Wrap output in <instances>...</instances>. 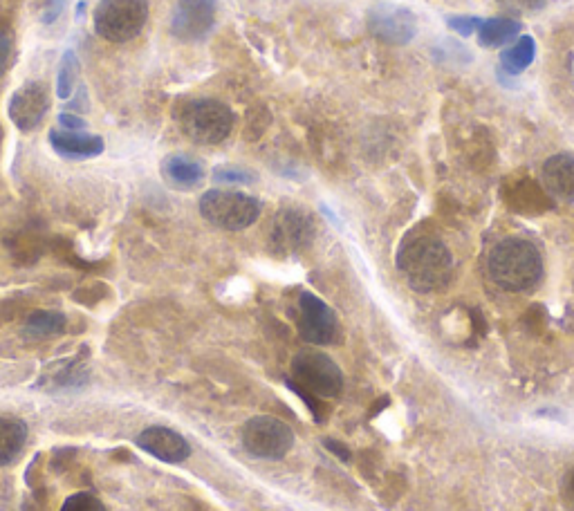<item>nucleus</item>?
Instances as JSON below:
<instances>
[{"instance_id":"obj_16","label":"nucleus","mask_w":574,"mask_h":511,"mask_svg":"<svg viewBox=\"0 0 574 511\" xmlns=\"http://www.w3.org/2000/svg\"><path fill=\"white\" fill-rule=\"evenodd\" d=\"M541 184L552 200L574 202V155L557 153L543 162Z\"/></svg>"},{"instance_id":"obj_4","label":"nucleus","mask_w":574,"mask_h":511,"mask_svg":"<svg viewBox=\"0 0 574 511\" xmlns=\"http://www.w3.org/2000/svg\"><path fill=\"white\" fill-rule=\"evenodd\" d=\"M236 115L227 104L216 99H196L184 106L180 115L182 133L200 146H216L231 135Z\"/></svg>"},{"instance_id":"obj_21","label":"nucleus","mask_w":574,"mask_h":511,"mask_svg":"<svg viewBox=\"0 0 574 511\" xmlns=\"http://www.w3.org/2000/svg\"><path fill=\"white\" fill-rule=\"evenodd\" d=\"M66 325H68V319L63 317L61 312L39 310V312L30 314V319H27L25 334L32 339H50L66 330Z\"/></svg>"},{"instance_id":"obj_28","label":"nucleus","mask_w":574,"mask_h":511,"mask_svg":"<svg viewBox=\"0 0 574 511\" xmlns=\"http://www.w3.org/2000/svg\"><path fill=\"white\" fill-rule=\"evenodd\" d=\"M59 124H61V128H66V130H83L86 128V122H83L79 115H70V113L59 115Z\"/></svg>"},{"instance_id":"obj_23","label":"nucleus","mask_w":574,"mask_h":511,"mask_svg":"<svg viewBox=\"0 0 574 511\" xmlns=\"http://www.w3.org/2000/svg\"><path fill=\"white\" fill-rule=\"evenodd\" d=\"M61 511H108V509L97 496L88 494V491H79V494H72L66 503H63Z\"/></svg>"},{"instance_id":"obj_12","label":"nucleus","mask_w":574,"mask_h":511,"mask_svg":"<svg viewBox=\"0 0 574 511\" xmlns=\"http://www.w3.org/2000/svg\"><path fill=\"white\" fill-rule=\"evenodd\" d=\"M368 30L384 43L406 45L413 41L415 32H418V21H415L411 9L406 7L377 5L368 14Z\"/></svg>"},{"instance_id":"obj_27","label":"nucleus","mask_w":574,"mask_h":511,"mask_svg":"<svg viewBox=\"0 0 574 511\" xmlns=\"http://www.w3.org/2000/svg\"><path fill=\"white\" fill-rule=\"evenodd\" d=\"M12 50H14L12 36L0 32V77H3L9 68V61H12Z\"/></svg>"},{"instance_id":"obj_19","label":"nucleus","mask_w":574,"mask_h":511,"mask_svg":"<svg viewBox=\"0 0 574 511\" xmlns=\"http://www.w3.org/2000/svg\"><path fill=\"white\" fill-rule=\"evenodd\" d=\"M523 25L516 21V18L509 16H496V18H487V21L480 23L478 27V43L483 48H507L509 43H514L518 36H521Z\"/></svg>"},{"instance_id":"obj_3","label":"nucleus","mask_w":574,"mask_h":511,"mask_svg":"<svg viewBox=\"0 0 574 511\" xmlns=\"http://www.w3.org/2000/svg\"><path fill=\"white\" fill-rule=\"evenodd\" d=\"M200 216L225 231H243L261 218V202L254 195L229 189H211L200 198Z\"/></svg>"},{"instance_id":"obj_1","label":"nucleus","mask_w":574,"mask_h":511,"mask_svg":"<svg viewBox=\"0 0 574 511\" xmlns=\"http://www.w3.org/2000/svg\"><path fill=\"white\" fill-rule=\"evenodd\" d=\"M397 269L415 292H438L451 281L453 256L431 231L413 229L397 249Z\"/></svg>"},{"instance_id":"obj_14","label":"nucleus","mask_w":574,"mask_h":511,"mask_svg":"<svg viewBox=\"0 0 574 511\" xmlns=\"http://www.w3.org/2000/svg\"><path fill=\"white\" fill-rule=\"evenodd\" d=\"M503 198L507 207L521 213V216H541L554 207V200L543 189L541 182L532 178H514L507 180L503 189Z\"/></svg>"},{"instance_id":"obj_17","label":"nucleus","mask_w":574,"mask_h":511,"mask_svg":"<svg viewBox=\"0 0 574 511\" xmlns=\"http://www.w3.org/2000/svg\"><path fill=\"white\" fill-rule=\"evenodd\" d=\"M160 173L164 182L178 191H193L205 180V166L196 157L182 153L166 155L160 164Z\"/></svg>"},{"instance_id":"obj_13","label":"nucleus","mask_w":574,"mask_h":511,"mask_svg":"<svg viewBox=\"0 0 574 511\" xmlns=\"http://www.w3.org/2000/svg\"><path fill=\"white\" fill-rule=\"evenodd\" d=\"M137 447L166 464H180L191 455V444L178 431L166 426H148L137 435Z\"/></svg>"},{"instance_id":"obj_5","label":"nucleus","mask_w":574,"mask_h":511,"mask_svg":"<svg viewBox=\"0 0 574 511\" xmlns=\"http://www.w3.org/2000/svg\"><path fill=\"white\" fill-rule=\"evenodd\" d=\"M148 12V0H99L92 23L104 41L128 43L144 30Z\"/></svg>"},{"instance_id":"obj_30","label":"nucleus","mask_w":574,"mask_h":511,"mask_svg":"<svg viewBox=\"0 0 574 511\" xmlns=\"http://www.w3.org/2000/svg\"><path fill=\"white\" fill-rule=\"evenodd\" d=\"M566 494L574 503V469L568 473V478H566Z\"/></svg>"},{"instance_id":"obj_15","label":"nucleus","mask_w":574,"mask_h":511,"mask_svg":"<svg viewBox=\"0 0 574 511\" xmlns=\"http://www.w3.org/2000/svg\"><path fill=\"white\" fill-rule=\"evenodd\" d=\"M50 146L54 153L63 160L81 162L92 160L104 153V139L99 135L83 133V130H66V128H52L50 130Z\"/></svg>"},{"instance_id":"obj_20","label":"nucleus","mask_w":574,"mask_h":511,"mask_svg":"<svg viewBox=\"0 0 574 511\" xmlns=\"http://www.w3.org/2000/svg\"><path fill=\"white\" fill-rule=\"evenodd\" d=\"M534 59H536V41L530 34H523L501 52V68L509 74H521L525 68H530Z\"/></svg>"},{"instance_id":"obj_2","label":"nucleus","mask_w":574,"mask_h":511,"mask_svg":"<svg viewBox=\"0 0 574 511\" xmlns=\"http://www.w3.org/2000/svg\"><path fill=\"white\" fill-rule=\"evenodd\" d=\"M487 269L492 281L505 292H532L543 278V258L525 238H505L489 252Z\"/></svg>"},{"instance_id":"obj_6","label":"nucleus","mask_w":574,"mask_h":511,"mask_svg":"<svg viewBox=\"0 0 574 511\" xmlns=\"http://www.w3.org/2000/svg\"><path fill=\"white\" fill-rule=\"evenodd\" d=\"M294 386L314 397H337L344 388V373L326 352L305 348L292 357Z\"/></svg>"},{"instance_id":"obj_25","label":"nucleus","mask_w":574,"mask_h":511,"mask_svg":"<svg viewBox=\"0 0 574 511\" xmlns=\"http://www.w3.org/2000/svg\"><path fill=\"white\" fill-rule=\"evenodd\" d=\"M447 23L453 32H458L462 36H471V34L478 32V27H480V23H483V18H478V16H451Z\"/></svg>"},{"instance_id":"obj_26","label":"nucleus","mask_w":574,"mask_h":511,"mask_svg":"<svg viewBox=\"0 0 574 511\" xmlns=\"http://www.w3.org/2000/svg\"><path fill=\"white\" fill-rule=\"evenodd\" d=\"M498 5H503L505 9H512L518 14H532L541 12V9L548 5V0H498Z\"/></svg>"},{"instance_id":"obj_9","label":"nucleus","mask_w":574,"mask_h":511,"mask_svg":"<svg viewBox=\"0 0 574 511\" xmlns=\"http://www.w3.org/2000/svg\"><path fill=\"white\" fill-rule=\"evenodd\" d=\"M317 236V222L305 209L285 207L276 213L270 227V249L279 256L303 252Z\"/></svg>"},{"instance_id":"obj_7","label":"nucleus","mask_w":574,"mask_h":511,"mask_svg":"<svg viewBox=\"0 0 574 511\" xmlns=\"http://www.w3.org/2000/svg\"><path fill=\"white\" fill-rule=\"evenodd\" d=\"M296 328L301 339L312 346H332L341 339V323L335 310L312 292H301L296 299Z\"/></svg>"},{"instance_id":"obj_8","label":"nucleus","mask_w":574,"mask_h":511,"mask_svg":"<svg viewBox=\"0 0 574 511\" xmlns=\"http://www.w3.org/2000/svg\"><path fill=\"white\" fill-rule=\"evenodd\" d=\"M243 447L261 460H281L294 447V433L279 417L258 415L243 426Z\"/></svg>"},{"instance_id":"obj_18","label":"nucleus","mask_w":574,"mask_h":511,"mask_svg":"<svg viewBox=\"0 0 574 511\" xmlns=\"http://www.w3.org/2000/svg\"><path fill=\"white\" fill-rule=\"evenodd\" d=\"M27 424L21 417L0 415V469L14 464L27 444Z\"/></svg>"},{"instance_id":"obj_10","label":"nucleus","mask_w":574,"mask_h":511,"mask_svg":"<svg viewBox=\"0 0 574 511\" xmlns=\"http://www.w3.org/2000/svg\"><path fill=\"white\" fill-rule=\"evenodd\" d=\"M216 25V0H178L171 14V34L182 43L205 41Z\"/></svg>"},{"instance_id":"obj_24","label":"nucleus","mask_w":574,"mask_h":511,"mask_svg":"<svg viewBox=\"0 0 574 511\" xmlns=\"http://www.w3.org/2000/svg\"><path fill=\"white\" fill-rule=\"evenodd\" d=\"M214 180L220 184H254V173H249L240 166H218L214 169Z\"/></svg>"},{"instance_id":"obj_29","label":"nucleus","mask_w":574,"mask_h":511,"mask_svg":"<svg viewBox=\"0 0 574 511\" xmlns=\"http://www.w3.org/2000/svg\"><path fill=\"white\" fill-rule=\"evenodd\" d=\"M323 444H326V449H328L330 453H335L339 460H344V462L350 460V451H348L341 442H337V440H326Z\"/></svg>"},{"instance_id":"obj_11","label":"nucleus","mask_w":574,"mask_h":511,"mask_svg":"<svg viewBox=\"0 0 574 511\" xmlns=\"http://www.w3.org/2000/svg\"><path fill=\"white\" fill-rule=\"evenodd\" d=\"M48 110H50V92L45 88V83L25 81L21 88L14 90L12 99H9L7 115L21 133H32V130L43 124Z\"/></svg>"},{"instance_id":"obj_22","label":"nucleus","mask_w":574,"mask_h":511,"mask_svg":"<svg viewBox=\"0 0 574 511\" xmlns=\"http://www.w3.org/2000/svg\"><path fill=\"white\" fill-rule=\"evenodd\" d=\"M77 81H79V59H77V54L68 50L66 54H63L59 74H57L59 99H70L74 95V90H77Z\"/></svg>"}]
</instances>
